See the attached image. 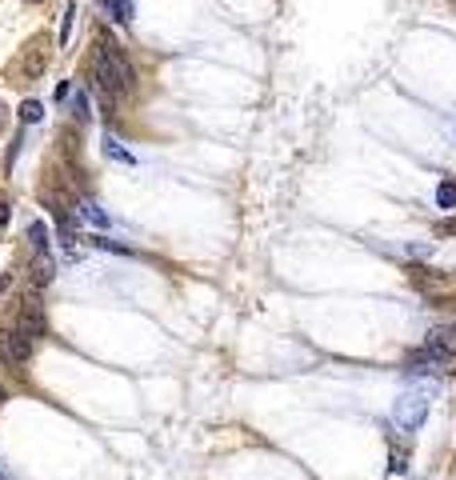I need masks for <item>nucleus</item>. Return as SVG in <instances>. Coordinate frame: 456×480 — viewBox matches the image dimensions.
<instances>
[{"mask_svg":"<svg viewBox=\"0 0 456 480\" xmlns=\"http://www.w3.org/2000/svg\"><path fill=\"white\" fill-rule=\"evenodd\" d=\"M424 416H428V397H424L421 388H412V392H400L396 400V408H392V420L400 424L405 432H416L424 424Z\"/></svg>","mask_w":456,"mask_h":480,"instance_id":"1","label":"nucleus"},{"mask_svg":"<svg viewBox=\"0 0 456 480\" xmlns=\"http://www.w3.org/2000/svg\"><path fill=\"white\" fill-rule=\"evenodd\" d=\"M97 52L100 56H104V61L113 64V72L116 77H120V84H124V93H132V88H136V68H132L129 64V56H124V48L116 45L113 36H108V32H104V36H100L97 40Z\"/></svg>","mask_w":456,"mask_h":480,"instance_id":"2","label":"nucleus"},{"mask_svg":"<svg viewBox=\"0 0 456 480\" xmlns=\"http://www.w3.org/2000/svg\"><path fill=\"white\" fill-rule=\"evenodd\" d=\"M44 68H49V45L36 36L33 45L20 52V64H17V84H33V80L44 77Z\"/></svg>","mask_w":456,"mask_h":480,"instance_id":"3","label":"nucleus"},{"mask_svg":"<svg viewBox=\"0 0 456 480\" xmlns=\"http://www.w3.org/2000/svg\"><path fill=\"white\" fill-rule=\"evenodd\" d=\"M456 352L453 349H440V344H424V349L416 352H408L405 356V368L408 372H437L440 365H448Z\"/></svg>","mask_w":456,"mask_h":480,"instance_id":"4","label":"nucleus"},{"mask_svg":"<svg viewBox=\"0 0 456 480\" xmlns=\"http://www.w3.org/2000/svg\"><path fill=\"white\" fill-rule=\"evenodd\" d=\"M28 356H33V336H24L20 328L0 333V360L4 365H24Z\"/></svg>","mask_w":456,"mask_h":480,"instance_id":"5","label":"nucleus"},{"mask_svg":"<svg viewBox=\"0 0 456 480\" xmlns=\"http://www.w3.org/2000/svg\"><path fill=\"white\" fill-rule=\"evenodd\" d=\"M92 80H97V88L108 96V100H116V96H129V93H124V84H120V77L113 72V64L104 61L100 52H92Z\"/></svg>","mask_w":456,"mask_h":480,"instance_id":"6","label":"nucleus"},{"mask_svg":"<svg viewBox=\"0 0 456 480\" xmlns=\"http://www.w3.org/2000/svg\"><path fill=\"white\" fill-rule=\"evenodd\" d=\"M17 328L24 336H33V340H40V336L49 333V324H44V312H40V304H24L17 312Z\"/></svg>","mask_w":456,"mask_h":480,"instance_id":"7","label":"nucleus"},{"mask_svg":"<svg viewBox=\"0 0 456 480\" xmlns=\"http://www.w3.org/2000/svg\"><path fill=\"white\" fill-rule=\"evenodd\" d=\"M28 244H33L36 256H49L52 240H49V224H44V221H33V224H28Z\"/></svg>","mask_w":456,"mask_h":480,"instance_id":"8","label":"nucleus"},{"mask_svg":"<svg viewBox=\"0 0 456 480\" xmlns=\"http://www.w3.org/2000/svg\"><path fill=\"white\" fill-rule=\"evenodd\" d=\"M76 212H81L88 224H97V228H108V212L97 205V200H88V196H81V205H76Z\"/></svg>","mask_w":456,"mask_h":480,"instance_id":"9","label":"nucleus"},{"mask_svg":"<svg viewBox=\"0 0 456 480\" xmlns=\"http://www.w3.org/2000/svg\"><path fill=\"white\" fill-rule=\"evenodd\" d=\"M52 276H56V264H52V256H36L33 260V285L44 288L52 285Z\"/></svg>","mask_w":456,"mask_h":480,"instance_id":"10","label":"nucleus"},{"mask_svg":"<svg viewBox=\"0 0 456 480\" xmlns=\"http://www.w3.org/2000/svg\"><path fill=\"white\" fill-rule=\"evenodd\" d=\"M72 24H76V4H68L65 16H60V36H56L60 48H68V40H72Z\"/></svg>","mask_w":456,"mask_h":480,"instance_id":"11","label":"nucleus"},{"mask_svg":"<svg viewBox=\"0 0 456 480\" xmlns=\"http://www.w3.org/2000/svg\"><path fill=\"white\" fill-rule=\"evenodd\" d=\"M108 4V16H113L116 24H129L132 20V0H104Z\"/></svg>","mask_w":456,"mask_h":480,"instance_id":"12","label":"nucleus"},{"mask_svg":"<svg viewBox=\"0 0 456 480\" xmlns=\"http://www.w3.org/2000/svg\"><path fill=\"white\" fill-rule=\"evenodd\" d=\"M437 208H456V180H440L437 184Z\"/></svg>","mask_w":456,"mask_h":480,"instance_id":"13","label":"nucleus"},{"mask_svg":"<svg viewBox=\"0 0 456 480\" xmlns=\"http://www.w3.org/2000/svg\"><path fill=\"white\" fill-rule=\"evenodd\" d=\"M40 116H44V104H40V100H24V104H20V120H24V125H36Z\"/></svg>","mask_w":456,"mask_h":480,"instance_id":"14","label":"nucleus"},{"mask_svg":"<svg viewBox=\"0 0 456 480\" xmlns=\"http://www.w3.org/2000/svg\"><path fill=\"white\" fill-rule=\"evenodd\" d=\"M72 116H76V120H88V116H92V112H88V93H76L72 96Z\"/></svg>","mask_w":456,"mask_h":480,"instance_id":"15","label":"nucleus"},{"mask_svg":"<svg viewBox=\"0 0 456 480\" xmlns=\"http://www.w3.org/2000/svg\"><path fill=\"white\" fill-rule=\"evenodd\" d=\"M20 144H24V141L17 136V141L8 144V152H4V168H8V173H13V164H17V157H20Z\"/></svg>","mask_w":456,"mask_h":480,"instance_id":"16","label":"nucleus"},{"mask_svg":"<svg viewBox=\"0 0 456 480\" xmlns=\"http://www.w3.org/2000/svg\"><path fill=\"white\" fill-rule=\"evenodd\" d=\"M104 152H108V157H116V160H132L129 152H124V148H116V141H113V136L104 141Z\"/></svg>","mask_w":456,"mask_h":480,"instance_id":"17","label":"nucleus"},{"mask_svg":"<svg viewBox=\"0 0 456 480\" xmlns=\"http://www.w3.org/2000/svg\"><path fill=\"white\" fill-rule=\"evenodd\" d=\"M389 472H405V456H400V452H392V464H389Z\"/></svg>","mask_w":456,"mask_h":480,"instance_id":"18","label":"nucleus"},{"mask_svg":"<svg viewBox=\"0 0 456 480\" xmlns=\"http://www.w3.org/2000/svg\"><path fill=\"white\" fill-rule=\"evenodd\" d=\"M8 285H13V272H4V276H0V296L8 292Z\"/></svg>","mask_w":456,"mask_h":480,"instance_id":"19","label":"nucleus"},{"mask_svg":"<svg viewBox=\"0 0 456 480\" xmlns=\"http://www.w3.org/2000/svg\"><path fill=\"white\" fill-rule=\"evenodd\" d=\"M8 216H13V212H8V205H4V200H0V228L8 224Z\"/></svg>","mask_w":456,"mask_h":480,"instance_id":"20","label":"nucleus"},{"mask_svg":"<svg viewBox=\"0 0 456 480\" xmlns=\"http://www.w3.org/2000/svg\"><path fill=\"white\" fill-rule=\"evenodd\" d=\"M4 400H8V388H4V384H0V404H4Z\"/></svg>","mask_w":456,"mask_h":480,"instance_id":"21","label":"nucleus"},{"mask_svg":"<svg viewBox=\"0 0 456 480\" xmlns=\"http://www.w3.org/2000/svg\"><path fill=\"white\" fill-rule=\"evenodd\" d=\"M24 4H44V0H24Z\"/></svg>","mask_w":456,"mask_h":480,"instance_id":"22","label":"nucleus"}]
</instances>
